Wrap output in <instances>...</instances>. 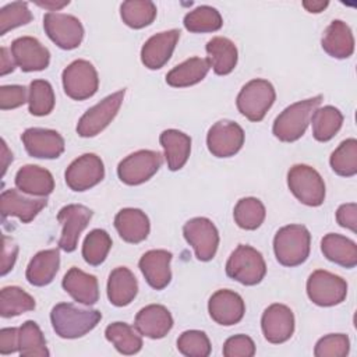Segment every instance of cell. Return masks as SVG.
Wrapping results in <instances>:
<instances>
[{
    "label": "cell",
    "mask_w": 357,
    "mask_h": 357,
    "mask_svg": "<svg viewBox=\"0 0 357 357\" xmlns=\"http://www.w3.org/2000/svg\"><path fill=\"white\" fill-rule=\"evenodd\" d=\"M311 250V234L303 225L280 227L273 238V251L283 266H297L305 262Z\"/></svg>",
    "instance_id": "3"
},
{
    "label": "cell",
    "mask_w": 357,
    "mask_h": 357,
    "mask_svg": "<svg viewBox=\"0 0 357 357\" xmlns=\"http://www.w3.org/2000/svg\"><path fill=\"white\" fill-rule=\"evenodd\" d=\"M350 340L344 333H331L321 337L315 347V357H344L349 354Z\"/></svg>",
    "instance_id": "46"
},
{
    "label": "cell",
    "mask_w": 357,
    "mask_h": 357,
    "mask_svg": "<svg viewBox=\"0 0 357 357\" xmlns=\"http://www.w3.org/2000/svg\"><path fill=\"white\" fill-rule=\"evenodd\" d=\"M183 24L190 32L204 33L219 31L223 25V20L216 8L211 6H199L185 14Z\"/></svg>",
    "instance_id": "39"
},
{
    "label": "cell",
    "mask_w": 357,
    "mask_h": 357,
    "mask_svg": "<svg viewBox=\"0 0 357 357\" xmlns=\"http://www.w3.org/2000/svg\"><path fill=\"white\" fill-rule=\"evenodd\" d=\"M102 319L98 310L79 308L71 303H59L52 308V326L63 339H77L91 332Z\"/></svg>",
    "instance_id": "1"
},
{
    "label": "cell",
    "mask_w": 357,
    "mask_h": 357,
    "mask_svg": "<svg viewBox=\"0 0 357 357\" xmlns=\"http://www.w3.org/2000/svg\"><path fill=\"white\" fill-rule=\"evenodd\" d=\"M60 266V252L57 248L36 252L29 261L25 272L26 280L38 287L53 282Z\"/></svg>",
    "instance_id": "28"
},
{
    "label": "cell",
    "mask_w": 357,
    "mask_h": 357,
    "mask_svg": "<svg viewBox=\"0 0 357 357\" xmlns=\"http://www.w3.org/2000/svg\"><path fill=\"white\" fill-rule=\"evenodd\" d=\"M54 92L50 82L45 79H33L29 84L28 106L33 116H46L54 107Z\"/></svg>",
    "instance_id": "43"
},
{
    "label": "cell",
    "mask_w": 357,
    "mask_h": 357,
    "mask_svg": "<svg viewBox=\"0 0 357 357\" xmlns=\"http://www.w3.org/2000/svg\"><path fill=\"white\" fill-rule=\"evenodd\" d=\"M1 144H3V174H4V173H6V159H7V158H8V159H13V155H11V153L7 155L8 149H7V145H6V141H4V139L1 141Z\"/></svg>",
    "instance_id": "55"
},
{
    "label": "cell",
    "mask_w": 357,
    "mask_h": 357,
    "mask_svg": "<svg viewBox=\"0 0 357 357\" xmlns=\"http://www.w3.org/2000/svg\"><path fill=\"white\" fill-rule=\"evenodd\" d=\"M18 351V328H3L0 331V354Z\"/></svg>",
    "instance_id": "51"
},
{
    "label": "cell",
    "mask_w": 357,
    "mask_h": 357,
    "mask_svg": "<svg viewBox=\"0 0 357 357\" xmlns=\"http://www.w3.org/2000/svg\"><path fill=\"white\" fill-rule=\"evenodd\" d=\"M255 354V343L247 335H234L223 344L225 357H252Z\"/></svg>",
    "instance_id": "47"
},
{
    "label": "cell",
    "mask_w": 357,
    "mask_h": 357,
    "mask_svg": "<svg viewBox=\"0 0 357 357\" xmlns=\"http://www.w3.org/2000/svg\"><path fill=\"white\" fill-rule=\"evenodd\" d=\"M266 273V264L259 251L240 244L226 262V275L244 286L258 284Z\"/></svg>",
    "instance_id": "4"
},
{
    "label": "cell",
    "mask_w": 357,
    "mask_h": 357,
    "mask_svg": "<svg viewBox=\"0 0 357 357\" xmlns=\"http://www.w3.org/2000/svg\"><path fill=\"white\" fill-rule=\"evenodd\" d=\"M177 349L187 357H208L212 346L205 332L191 329L183 332L177 339Z\"/></svg>",
    "instance_id": "44"
},
{
    "label": "cell",
    "mask_w": 357,
    "mask_h": 357,
    "mask_svg": "<svg viewBox=\"0 0 357 357\" xmlns=\"http://www.w3.org/2000/svg\"><path fill=\"white\" fill-rule=\"evenodd\" d=\"M321 251L326 259L343 268L351 269L357 265V245L353 240L342 234H325L321 240Z\"/></svg>",
    "instance_id": "30"
},
{
    "label": "cell",
    "mask_w": 357,
    "mask_h": 357,
    "mask_svg": "<svg viewBox=\"0 0 357 357\" xmlns=\"http://www.w3.org/2000/svg\"><path fill=\"white\" fill-rule=\"evenodd\" d=\"M114 227L119 236L131 244L144 241L151 230L149 219L141 209L124 208L114 216Z\"/></svg>",
    "instance_id": "25"
},
{
    "label": "cell",
    "mask_w": 357,
    "mask_h": 357,
    "mask_svg": "<svg viewBox=\"0 0 357 357\" xmlns=\"http://www.w3.org/2000/svg\"><path fill=\"white\" fill-rule=\"evenodd\" d=\"M43 28L49 39L64 50L78 47L84 39L81 21L70 14L46 13L43 17Z\"/></svg>",
    "instance_id": "11"
},
{
    "label": "cell",
    "mask_w": 357,
    "mask_h": 357,
    "mask_svg": "<svg viewBox=\"0 0 357 357\" xmlns=\"http://www.w3.org/2000/svg\"><path fill=\"white\" fill-rule=\"evenodd\" d=\"M208 311L211 318L223 326L238 324L245 312V304L243 297L227 289L215 291L208 303Z\"/></svg>",
    "instance_id": "18"
},
{
    "label": "cell",
    "mask_w": 357,
    "mask_h": 357,
    "mask_svg": "<svg viewBox=\"0 0 357 357\" xmlns=\"http://www.w3.org/2000/svg\"><path fill=\"white\" fill-rule=\"evenodd\" d=\"M208 61L218 75H227L230 74L236 64H237V47L236 45L225 38V36H215L206 42L205 46Z\"/></svg>",
    "instance_id": "32"
},
{
    "label": "cell",
    "mask_w": 357,
    "mask_h": 357,
    "mask_svg": "<svg viewBox=\"0 0 357 357\" xmlns=\"http://www.w3.org/2000/svg\"><path fill=\"white\" fill-rule=\"evenodd\" d=\"M209 68L211 64L208 59L191 57L172 68L166 74V82L173 88L191 86L201 82L206 77Z\"/></svg>",
    "instance_id": "33"
},
{
    "label": "cell",
    "mask_w": 357,
    "mask_h": 357,
    "mask_svg": "<svg viewBox=\"0 0 357 357\" xmlns=\"http://www.w3.org/2000/svg\"><path fill=\"white\" fill-rule=\"evenodd\" d=\"M112 248V238L103 229L91 230L82 244V257L92 266L100 265Z\"/></svg>",
    "instance_id": "41"
},
{
    "label": "cell",
    "mask_w": 357,
    "mask_h": 357,
    "mask_svg": "<svg viewBox=\"0 0 357 357\" xmlns=\"http://www.w3.org/2000/svg\"><path fill=\"white\" fill-rule=\"evenodd\" d=\"M120 15L126 25L141 29L156 18V6L149 0H127L120 6Z\"/></svg>",
    "instance_id": "38"
},
{
    "label": "cell",
    "mask_w": 357,
    "mask_h": 357,
    "mask_svg": "<svg viewBox=\"0 0 357 357\" xmlns=\"http://www.w3.org/2000/svg\"><path fill=\"white\" fill-rule=\"evenodd\" d=\"M332 170L343 177H351L357 173V139L347 138L332 152L329 159Z\"/></svg>",
    "instance_id": "42"
},
{
    "label": "cell",
    "mask_w": 357,
    "mask_h": 357,
    "mask_svg": "<svg viewBox=\"0 0 357 357\" xmlns=\"http://www.w3.org/2000/svg\"><path fill=\"white\" fill-rule=\"evenodd\" d=\"M321 102L322 95H317L287 106L273 121V135L283 142H294L301 138L311 121L312 113Z\"/></svg>",
    "instance_id": "2"
},
{
    "label": "cell",
    "mask_w": 357,
    "mask_h": 357,
    "mask_svg": "<svg viewBox=\"0 0 357 357\" xmlns=\"http://www.w3.org/2000/svg\"><path fill=\"white\" fill-rule=\"evenodd\" d=\"M307 294L308 298L319 307H333L344 301L347 283L335 273L318 269L307 279Z\"/></svg>",
    "instance_id": "8"
},
{
    "label": "cell",
    "mask_w": 357,
    "mask_h": 357,
    "mask_svg": "<svg viewBox=\"0 0 357 357\" xmlns=\"http://www.w3.org/2000/svg\"><path fill=\"white\" fill-rule=\"evenodd\" d=\"M172 257V252L167 250H149L141 257L138 266L146 283L155 290H162L170 283Z\"/></svg>",
    "instance_id": "22"
},
{
    "label": "cell",
    "mask_w": 357,
    "mask_h": 357,
    "mask_svg": "<svg viewBox=\"0 0 357 357\" xmlns=\"http://www.w3.org/2000/svg\"><path fill=\"white\" fill-rule=\"evenodd\" d=\"M134 328L142 336L162 339L173 328V317L165 305L149 304L137 312Z\"/></svg>",
    "instance_id": "21"
},
{
    "label": "cell",
    "mask_w": 357,
    "mask_h": 357,
    "mask_svg": "<svg viewBox=\"0 0 357 357\" xmlns=\"http://www.w3.org/2000/svg\"><path fill=\"white\" fill-rule=\"evenodd\" d=\"M329 1H322V0H305L303 1V7L310 11V13H321L328 7Z\"/></svg>",
    "instance_id": "53"
},
{
    "label": "cell",
    "mask_w": 357,
    "mask_h": 357,
    "mask_svg": "<svg viewBox=\"0 0 357 357\" xmlns=\"http://www.w3.org/2000/svg\"><path fill=\"white\" fill-rule=\"evenodd\" d=\"M265 215H266V211L264 204L254 197L241 198L236 204L233 211L234 222L237 223L238 227L244 230L258 229L265 220Z\"/></svg>",
    "instance_id": "40"
},
{
    "label": "cell",
    "mask_w": 357,
    "mask_h": 357,
    "mask_svg": "<svg viewBox=\"0 0 357 357\" xmlns=\"http://www.w3.org/2000/svg\"><path fill=\"white\" fill-rule=\"evenodd\" d=\"M26 152L38 159H56L66 148L64 138L54 130L32 127L21 135Z\"/></svg>",
    "instance_id": "16"
},
{
    "label": "cell",
    "mask_w": 357,
    "mask_h": 357,
    "mask_svg": "<svg viewBox=\"0 0 357 357\" xmlns=\"http://www.w3.org/2000/svg\"><path fill=\"white\" fill-rule=\"evenodd\" d=\"M178 39V29H169L151 36L141 49L142 64L149 70L162 68L172 57Z\"/></svg>",
    "instance_id": "20"
},
{
    "label": "cell",
    "mask_w": 357,
    "mask_h": 357,
    "mask_svg": "<svg viewBox=\"0 0 357 357\" xmlns=\"http://www.w3.org/2000/svg\"><path fill=\"white\" fill-rule=\"evenodd\" d=\"M18 245L7 236H3V251H1V275H7L17 259Z\"/></svg>",
    "instance_id": "50"
},
{
    "label": "cell",
    "mask_w": 357,
    "mask_h": 357,
    "mask_svg": "<svg viewBox=\"0 0 357 357\" xmlns=\"http://www.w3.org/2000/svg\"><path fill=\"white\" fill-rule=\"evenodd\" d=\"M39 7H43L46 10H49L50 13H54L60 8H63L64 6H67L70 1L68 0H64V1H56V0H45V1H40V0H36L35 1Z\"/></svg>",
    "instance_id": "54"
},
{
    "label": "cell",
    "mask_w": 357,
    "mask_h": 357,
    "mask_svg": "<svg viewBox=\"0 0 357 357\" xmlns=\"http://www.w3.org/2000/svg\"><path fill=\"white\" fill-rule=\"evenodd\" d=\"M18 353L21 357H47L45 336L35 321H25L18 328Z\"/></svg>",
    "instance_id": "36"
},
{
    "label": "cell",
    "mask_w": 357,
    "mask_h": 357,
    "mask_svg": "<svg viewBox=\"0 0 357 357\" xmlns=\"http://www.w3.org/2000/svg\"><path fill=\"white\" fill-rule=\"evenodd\" d=\"M10 50L15 64L25 73L42 71L50 63L49 50L32 36H21L14 39Z\"/></svg>",
    "instance_id": "19"
},
{
    "label": "cell",
    "mask_w": 357,
    "mask_h": 357,
    "mask_svg": "<svg viewBox=\"0 0 357 357\" xmlns=\"http://www.w3.org/2000/svg\"><path fill=\"white\" fill-rule=\"evenodd\" d=\"M336 220L342 227L357 231V205L354 202L343 204L336 211Z\"/></svg>",
    "instance_id": "49"
},
{
    "label": "cell",
    "mask_w": 357,
    "mask_h": 357,
    "mask_svg": "<svg viewBox=\"0 0 357 357\" xmlns=\"http://www.w3.org/2000/svg\"><path fill=\"white\" fill-rule=\"evenodd\" d=\"M321 46L331 57H350L354 52V36L350 26L342 20H333L324 31Z\"/></svg>",
    "instance_id": "26"
},
{
    "label": "cell",
    "mask_w": 357,
    "mask_h": 357,
    "mask_svg": "<svg viewBox=\"0 0 357 357\" xmlns=\"http://www.w3.org/2000/svg\"><path fill=\"white\" fill-rule=\"evenodd\" d=\"M159 141L165 151L167 167L172 172L180 170L188 160L191 152V138L183 131L169 128L160 134Z\"/></svg>",
    "instance_id": "31"
},
{
    "label": "cell",
    "mask_w": 357,
    "mask_h": 357,
    "mask_svg": "<svg viewBox=\"0 0 357 357\" xmlns=\"http://www.w3.org/2000/svg\"><path fill=\"white\" fill-rule=\"evenodd\" d=\"M63 289L78 303L92 305L99 300L98 279L75 266L70 268L63 278Z\"/></svg>",
    "instance_id": "24"
},
{
    "label": "cell",
    "mask_w": 357,
    "mask_h": 357,
    "mask_svg": "<svg viewBox=\"0 0 357 357\" xmlns=\"http://www.w3.org/2000/svg\"><path fill=\"white\" fill-rule=\"evenodd\" d=\"M32 21V13L25 1L10 3L0 10V35Z\"/></svg>",
    "instance_id": "45"
},
{
    "label": "cell",
    "mask_w": 357,
    "mask_h": 357,
    "mask_svg": "<svg viewBox=\"0 0 357 357\" xmlns=\"http://www.w3.org/2000/svg\"><path fill=\"white\" fill-rule=\"evenodd\" d=\"M276 99L273 85L262 78L248 81L238 92L236 105L250 121H261Z\"/></svg>",
    "instance_id": "5"
},
{
    "label": "cell",
    "mask_w": 357,
    "mask_h": 357,
    "mask_svg": "<svg viewBox=\"0 0 357 357\" xmlns=\"http://www.w3.org/2000/svg\"><path fill=\"white\" fill-rule=\"evenodd\" d=\"M291 194L307 206H319L325 199V183L321 174L308 165H294L287 172Z\"/></svg>",
    "instance_id": "6"
},
{
    "label": "cell",
    "mask_w": 357,
    "mask_h": 357,
    "mask_svg": "<svg viewBox=\"0 0 357 357\" xmlns=\"http://www.w3.org/2000/svg\"><path fill=\"white\" fill-rule=\"evenodd\" d=\"M63 88L68 98L74 100H85L93 96L99 86L96 68L88 60H74L61 74Z\"/></svg>",
    "instance_id": "7"
},
{
    "label": "cell",
    "mask_w": 357,
    "mask_h": 357,
    "mask_svg": "<svg viewBox=\"0 0 357 357\" xmlns=\"http://www.w3.org/2000/svg\"><path fill=\"white\" fill-rule=\"evenodd\" d=\"M124 93H126V89H120L106 96L91 109H88L78 120V124H77L78 135L84 138H89L103 131L119 113L124 99Z\"/></svg>",
    "instance_id": "9"
},
{
    "label": "cell",
    "mask_w": 357,
    "mask_h": 357,
    "mask_svg": "<svg viewBox=\"0 0 357 357\" xmlns=\"http://www.w3.org/2000/svg\"><path fill=\"white\" fill-rule=\"evenodd\" d=\"M105 336L121 354L131 356L142 349L141 333L126 322H113L107 325Z\"/></svg>",
    "instance_id": "34"
},
{
    "label": "cell",
    "mask_w": 357,
    "mask_h": 357,
    "mask_svg": "<svg viewBox=\"0 0 357 357\" xmlns=\"http://www.w3.org/2000/svg\"><path fill=\"white\" fill-rule=\"evenodd\" d=\"M184 238L195 251L199 261H211L219 245V233L216 226L208 218H192L183 226Z\"/></svg>",
    "instance_id": "12"
},
{
    "label": "cell",
    "mask_w": 357,
    "mask_h": 357,
    "mask_svg": "<svg viewBox=\"0 0 357 357\" xmlns=\"http://www.w3.org/2000/svg\"><path fill=\"white\" fill-rule=\"evenodd\" d=\"M163 158L158 151L141 149L126 156L117 166L119 178L127 185L148 181L162 166Z\"/></svg>",
    "instance_id": "10"
},
{
    "label": "cell",
    "mask_w": 357,
    "mask_h": 357,
    "mask_svg": "<svg viewBox=\"0 0 357 357\" xmlns=\"http://www.w3.org/2000/svg\"><path fill=\"white\" fill-rule=\"evenodd\" d=\"M92 215V211L85 205L70 204L63 206L57 213V220L63 227L57 243L59 248L66 252H73L77 248L79 234L89 225Z\"/></svg>",
    "instance_id": "13"
},
{
    "label": "cell",
    "mask_w": 357,
    "mask_h": 357,
    "mask_svg": "<svg viewBox=\"0 0 357 357\" xmlns=\"http://www.w3.org/2000/svg\"><path fill=\"white\" fill-rule=\"evenodd\" d=\"M312 121V135L319 142H326L332 139L343 124V114L335 106L317 107L311 116Z\"/></svg>",
    "instance_id": "35"
},
{
    "label": "cell",
    "mask_w": 357,
    "mask_h": 357,
    "mask_svg": "<svg viewBox=\"0 0 357 357\" xmlns=\"http://www.w3.org/2000/svg\"><path fill=\"white\" fill-rule=\"evenodd\" d=\"M47 205L45 198H28L18 192V190L8 188L0 195V212L3 219L7 216H17L22 223H29Z\"/></svg>",
    "instance_id": "23"
},
{
    "label": "cell",
    "mask_w": 357,
    "mask_h": 357,
    "mask_svg": "<svg viewBox=\"0 0 357 357\" xmlns=\"http://www.w3.org/2000/svg\"><path fill=\"white\" fill-rule=\"evenodd\" d=\"M244 144V130L234 121L219 120L206 134L209 152L216 158H230L236 155Z\"/></svg>",
    "instance_id": "15"
},
{
    "label": "cell",
    "mask_w": 357,
    "mask_h": 357,
    "mask_svg": "<svg viewBox=\"0 0 357 357\" xmlns=\"http://www.w3.org/2000/svg\"><path fill=\"white\" fill-rule=\"evenodd\" d=\"M35 300L31 294L18 286H6L0 291V315L11 318L35 308Z\"/></svg>",
    "instance_id": "37"
},
{
    "label": "cell",
    "mask_w": 357,
    "mask_h": 357,
    "mask_svg": "<svg viewBox=\"0 0 357 357\" xmlns=\"http://www.w3.org/2000/svg\"><path fill=\"white\" fill-rule=\"evenodd\" d=\"M105 177L102 159L95 153H84L70 163L64 173L67 185L73 191H86L99 184Z\"/></svg>",
    "instance_id": "14"
},
{
    "label": "cell",
    "mask_w": 357,
    "mask_h": 357,
    "mask_svg": "<svg viewBox=\"0 0 357 357\" xmlns=\"http://www.w3.org/2000/svg\"><path fill=\"white\" fill-rule=\"evenodd\" d=\"M261 328L265 339L269 343H284L294 332L293 311L284 304H271L262 314Z\"/></svg>",
    "instance_id": "17"
},
{
    "label": "cell",
    "mask_w": 357,
    "mask_h": 357,
    "mask_svg": "<svg viewBox=\"0 0 357 357\" xmlns=\"http://www.w3.org/2000/svg\"><path fill=\"white\" fill-rule=\"evenodd\" d=\"M26 99V88L22 85H3L0 88V109L8 110L22 106Z\"/></svg>",
    "instance_id": "48"
},
{
    "label": "cell",
    "mask_w": 357,
    "mask_h": 357,
    "mask_svg": "<svg viewBox=\"0 0 357 357\" xmlns=\"http://www.w3.org/2000/svg\"><path fill=\"white\" fill-rule=\"evenodd\" d=\"M138 293V282L126 266L114 268L107 279V298L116 307L128 305Z\"/></svg>",
    "instance_id": "29"
},
{
    "label": "cell",
    "mask_w": 357,
    "mask_h": 357,
    "mask_svg": "<svg viewBox=\"0 0 357 357\" xmlns=\"http://www.w3.org/2000/svg\"><path fill=\"white\" fill-rule=\"evenodd\" d=\"M15 185L25 194L46 197L53 192L54 180L47 169L36 165H25L15 174Z\"/></svg>",
    "instance_id": "27"
},
{
    "label": "cell",
    "mask_w": 357,
    "mask_h": 357,
    "mask_svg": "<svg viewBox=\"0 0 357 357\" xmlns=\"http://www.w3.org/2000/svg\"><path fill=\"white\" fill-rule=\"evenodd\" d=\"M1 53V64H0V74L1 75H6L8 73H11L14 70V66H15V61L11 59V56H8V49L7 47H1L0 50Z\"/></svg>",
    "instance_id": "52"
}]
</instances>
